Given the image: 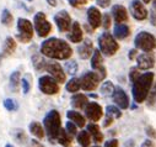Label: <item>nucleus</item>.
I'll return each instance as SVG.
<instances>
[{
  "label": "nucleus",
  "instance_id": "29",
  "mask_svg": "<svg viewBox=\"0 0 156 147\" xmlns=\"http://www.w3.org/2000/svg\"><path fill=\"white\" fill-rule=\"evenodd\" d=\"M81 88V83L79 78H71L68 83H66V90L69 93H76Z\"/></svg>",
  "mask_w": 156,
  "mask_h": 147
},
{
  "label": "nucleus",
  "instance_id": "2",
  "mask_svg": "<svg viewBox=\"0 0 156 147\" xmlns=\"http://www.w3.org/2000/svg\"><path fill=\"white\" fill-rule=\"evenodd\" d=\"M154 83V73L152 72H146L144 74H140L139 78L133 83L132 88V94L134 98V101L136 104L144 103L150 93V89Z\"/></svg>",
  "mask_w": 156,
  "mask_h": 147
},
{
  "label": "nucleus",
  "instance_id": "38",
  "mask_svg": "<svg viewBox=\"0 0 156 147\" xmlns=\"http://www.w3.org/2000/svg\"><path fill=\"white\" fill-rule=\"evenodd\" d=\"M66 131L71 135V136H74V135H76L77 134V130H76V125L70 120V121H68L66 123Z\"/></svg>",
  "mask_w": 156,
  "mask_h": 147
},
{
  "label": "nucleus",
  "instance_id": "43",
  "mask_svg": "<svg viewBox=\"0 0 156 147\" xmlns=\"http://www.w3.org/2000/svg\"><path fill=\"white\" fill-rule=\"evenodd\" d=\"M150 24L152 26H156V8H152L150 13Z\"/></svg>",
  "mask_w": 156,
  "mask_h": 147
},
{
  "label": "nucleus",
  "instance_id": "33",
  "mask_svg": "<svg viewBox=\"0 0 156 147\" xmlns=\"http://www.w3.org/2000/svg\"><path fill=\"white\" fill-rule=\"evenodd\" d=\"M12 20H14V17H12L11 13L8 9H4L3 13H2V24L5 25V26H11Z\"/></svg>",
  "mask_w": 156,
  "mask_h": 147
},
{
  "label": "nucleus",
  "instance_id": "21",
  "mask_svg": "<svg viewBox=\"0 0 156 147\" xmlns=\"http://www.w3.org/2000/svg\"><path fill=\"white\" fill-rule=\"evenodd\" d=\"M130 35V28L126 24H115L114 26V37L118 40H124Z\"/></svg>",
  "mask_w": 156,
  "mask_h": 147
},
{
  "label": "nucleus",
  "instance_id": "28",
  "mask_svg": "<svg viewBox=\"0 0 156 147\" xmlns=\"http://www.w3.org/2000/svg\"><path fill=\"white\" fill-rule=\"evenodd\" d=\"M77 142L81 147H90L91 143V136L87 131H81L77 134Z\"/></svg>",
  "mask_w": 156,
  "mask_h": 147
},
{
  "label": "nucleus",
  "instance_id": "4",
  "mask_svg": "<svg viewBox=\"0 0 156 147\" xmlns=\"http://www.w3.org/2000/svg\"><path fill=\"white\" fill-rule=\"evenodd\" d=\"M98 50L106 57H112L117 53L119 48V45L114 40V37L109 32H103L98 37Z\"/></svg>",
  "mask_w": 156,
  "mask_h": 147
},
{
  "label": "nucleus",
  "instance_id": "39",
  "mask_svg": "<svg viewBox=\"0 0 156 147\" xmlns=\"http://www.w3.org/2000/svg\"><path fill=\"white\" fill-rule=\"evenodd\" d=\"M140 76V73H139V69L138 68H132L130 69V73H129V78H130V82L134 83Z\"/></svg>",
  "mask_w": 156,
  "mask_h": 147
},
{
  "label": "nucleus",
  "instance_id": "19",
  "mask_svg": "<svg viewBox=\"0 0 156 147\" xmlns=\"http://www.w3.org/2000/svg\"><path fill=\"white\" fill-rule=\"evenodd\" d=\"M83 43L77 47V55L81 59H87L92 56V52H94V45H92V41L86 39L84 41H81Z\"/></svg>",
  "mask_w": 156,
  "mask_h": 147
},
{
  "label": "nucleus",
  "instance_id": "11",
  "mask_svg": "<svg viewBox=\"0 0 156 147\" xmlns=\"http://www.w3.org/2000/svg\"><path fill=\"white\" fill-rule=\"evenodd\" d=\"M85 110V116L92 121V123H97L101 120L102 115H103V110L101 107L100 104L95 103V101H91V103H87L84 107Z\"/></svg>",
  "mask_w": 156,
  "mask_h": 147
},
{
  "label": "nucleus",
  "instance_id": "12",
  "mask_svg": "<svg viewBox=\"0 0 156 147\" xmlns=\"http://www.w3.org/2000/svg\"><path fill=\"white\" fill-rule=\"evenodd\" d=\"M54 21L60 32H68L71 27V17L68 14V11H65V10L57 13L54 16Z\"/></svg>",
  "mask_w": 156,
  "mask_h": 147
},
{
  "label": "nucleus",
  "instance_id": "32",
  "mask_svg": "<svg viewBox=\"0 0 156 147\" xmlns=\"http://www.w3.org/2000/svg\"><path fill=\"white\" fill-rule=\"evenodd\" d=\"M113 89H114L113 83L109 82V81H106V82H103V84L101 85L100 92H101V94H102L103 96H112Z\"/></svg>",
  "mask_w": 156,
  "mask_h": 147
},
{
  "label": "nucleus",
  "instance_id": "18",
  "mask_svg": "<svg viewBox=\"0 0 156 147\" xmlns=\"http://www.w3.org/2000/svg\"><path fill=\"white\" fill-rule=\"evenodd\" d=\"M70 32L68 33V39L69 41L74 42V43H79L83 41L84 39V33H83V30H81V26L79 22H73L71 24V27L69 30Z\"/></svg>",
  "mask_w": 156,
  "mask_h": 147
},
{
  "label": "nucleus",
  "instance_id": "17",
  "mask_svg": "<svg viewBox=\"0 0 156 147\" xmlns=\"http://www.w3.org/2000/svg\"><path fill=\"white\" fill-rule=\"evenodd\" d=\"M87 22H89V25L91 26L92 30H96L102 25V15H101V11L97 8H95V6L89 8V10H87Z\"/></svg>",
  "mask_w": 156,
  "mask_h": 147
},
{
  "label": "nucleus",
  "instance_id": "8",
  "mask_svg": "<svg viewBox=\"0 0 156 147\" xmlns=\"http://www.w3.org/2000/svg\"><path fill=\"white\" fill-rule=\"evenodd\" d=\"M40 89L42 93L47 94V95H54L59 92V85H58V82L51 77V76H43L40 78Z\"/></svg>",
  "mask_w": 156,
  "mask_h": 147
},
{
  "label": "nucleus",
  "instance_id": "40",
  "mask_svg": "<svg viewBox=\"0 0 156 147\" xmlns=\"http://www.w3.org/2000/svg\"><path fill=\"white\" fill-rule=\"evenodd\" d=\"M102 26H103L105 30H108L111 27V17H109L108 14H105L102 16Z\"/></svg>",
  "mask_w": 156,
  "mask_h": 147
},
{
  "label": "nucleus",
  "instance_id": "48",
  "mask_svg": "<svg viewBox=\"0 0 156 147\" xmlns=\"http://www.w3.org/2000/svg\"><path fill=\"white\" fill-rule=\"evenodd\" d=\"M136 52H138V50H136V48H134V50H130V53H129V58H130V59H133V58L136 56Z\"/></svg>",
  "mask_w": 156,
  "mask_h": 147
},
{
  "label": "nucleus",
  "instance_id": "50",
  "mask_svg": "<svg viewBox=\"0 0 156 147\" xmlns=\"http://www.w3.org/2000/svg\"><path fill=\"white\" fill-rule=\"evenodd\" d=\"M152 4H154V8H156V0H154V3H152Z\"/></svg>",
  "mask_w": 156,
  "mask_h": 147
},
{
  "label": "nucleus",
  "instance_id": "23",
  "mask_svg": "<svg viewBox=\"0 0 156 147\" xmlns=\"http://www.w3.org/2000/svg\"><path fill=\"white\" fill-rule=\"evenodd\" d=\"M66 116L69 120H71L76 126L79 127H84L85 126V118L77 111H74V110H69V111L66 113Z\"/></svg>",
  "mask_w": 156,
  "mask_h": 147
},
{
  "label": "nucleus",
  "instance_id": "9",
  "mask_svg": "<svg viewBox=\"0 0 156 147\" xmlns=\"http://www.w3.org/2000/svg\"><path fill=\"white\" fill-rule=\"evenodd\" d=\"M91 67L92 69L96 70V73L100 77V81H103L107 76V72H106V68L103 67V57H102V53L100 50H94L92 52V58H91Z\"/></svg>",
  "mask_w": 156,
  "mask_h": 147
},
{
  "label": "nucleus",
  "instance_id": "15",
  "mask_svg": "<svg viewBox=\"0 0 156 147\" xmlns=\"http://www.w3.org/2000/svg\"><path fill=\"white\" fill-rule=\"evenodd\" d=\"M130 11L135 20L143 21L147 17V10L144 6V3L141 0H132L130 3Z\"/></svg>",
  "mask_w": 156,
  "mask_h": 147
},
{
  "label": "nucleus",
  "instance_id": "55",
  "mask_svg": "<svg viewBox=\"0 0 156 147\" xmlns=\"http://www.w3.org/2000/svg\"><path fill=\"white\" fill-rule=\"evenodd\" d=\"M155 100H156V99H155Z\"/></svg>",
  "mask_w": 156,
  "mask_h": 147
},
{
  "label": "nucleus",
  "instance_id": "46",
  "mask_svg": "<svg viewBox=\"0 0 156 147\" xmlns=\"http://www.w3.org/2000/svg\"><path fill=\"white\" fill-rule=\"evenodd\" d=\"M146 134H147L150 137H156V132H155V130H154L151 126H149V127L146 129Z\"/></svg>",
  "mask_w": 156,
  "mask_h": 147
},
{
  "label": "nucleus",
  "instance_id": "31",
  "mask_svg": "<svg viewBox=\"0 0 156 147\" xmlns=\"http://www.w3.org/2000/svg\"><path fill=\"white\" fill-rule=\"evenodd\" d=\"M106 115L111 116L112 119H119L122 116V111L119 110V107H117L114 105H108L106 107Z\"/></svg>",
  "mask_w": 156,
  "mask_h": 147
},
{
  "label": "nucleus",
  "instance_id": "47",
  "mask_svg": "<svg viewBox=\"0 0 156 147\" xmlns=\"http://www.w3.org/2000/svg\"><path fill=\"white\" fill-rule=\"evenodd\" d=\"M47 3H48L51 6H57L58 3H59V0H47Z\"/></svg>",
  "mask_w": 156,
  "mask_h": 147
},
{
  "label": "nucleus",
  "instance_id": "36",
  "mask_svg": "<svg viewBox=\"0 0 156 147\" xmlns=\"http://www.w3.org/2000/svg\"><path fill=\"white\" fill-rule=\"evenodd\" d=\"M4 106L9 110V111H14V110L17 109V105H16V103H15L12 99H5V101H4Z\"/></svg>",
  "mask_w": 156,
  "mask_h": 147
},
{
  "label": "nucleus",
  "instance_id": "16",
  "mask_svg": "<svg viewBox=\"0 0 156 147\" xmlns=\"http://www.w3.org/2000/svg\"><path fill=\"white\" fill-rule=\"evenodd\" d=\"M46 70L51 74V77H53L58 83H65L66 76L65 72L62 68V66L59 63H48L46 66Z\"/></svg>",
  "mask_w": 156,
  "mask_h": 147
},
{
  "label": "nucleus",
  "instance_id": "10",
  "mask_svg": "<svg viewBox=\"0 0 156 147\" xmlns=\"http://www.w3.org/2000/svg\"><path fill=\"white\" fill-rule=\"evenodd\" d=\"M80 83H81V88L84 90L91 92V90H95L98 87L100 77H98V74L96 72H86L85 74L81 77Z\"/></svg>",
  "mask_w": 156,
  "mask_h": 147
},
{
  "label": "nucleus",
  "instance_id": "41",
  "mask_svg": "<svg viewBox=\"0 0 156 147\" xmlns=\"http://www.w3.org/2000/svg\"><path fill=\"white\" fill-rule=\"evenodd\" d=\"M96 4L100 6V8H108L111 5V0H96Z\"/></svg>",
  "mask_w": 156,
  "mask_h": 147
},
{
  "label": "nucleus",
  "instance_id": "7",
  "mask_svg": "<svg viewBox=\"0 0 156 147\" xmlns=\"http://www.w3.org/2000/svg\"><path fill=\"white\" fill-rule=\"evenodd\" d=\"M34 28L36 32L38 33L40 37H46V36L49 35V32L52 31V25L51 22H48L46 15L43 13H37L34 15Z\"/></svg>",
  "mask_w": 156,
  "mask_h": 147
},
{
  "label": "nucleus",
  "instance_id": "13",
  "mask_svg": "<svg viewBox=\"0 0 156 147\" xmlns=\"http://www.w3.org/2000/svg\"><path fill=\"white\" fill-rule=\"evenodd\" d=\"M112 99H113L114 104L121 109H128L129 107L128 95L121 87H114L113 93H112Z\"/></svg>",
  "mask_w": 156,
  "mask_h": 147
},
{
  "label": "nucleus",
  "instance_id": "3",
  "mask_svg": "<svg viewBox=\"0 0 156 147\" xmlns=\"http://www.w3.org/2000/svg\"><path fill=\"white\" fill-rule=\"evenodd\" d=\"M43 124H44V129H46V132L48 135V138L53 142L55 138H57V135L59 132V130L62 129L60 125H62V120H60V115L57 110H51V111L46 115L44 120H43Z\"/></svg>",
  "mask_w": 156,
  "mask_h": 147
},
{
  "label": "nucleus",
  "instance_id": "14",
  "mask_svg": "<svg viewBox=\"0 0 156 147\" xmlns=\"http://www.w3.org/2000/svg\"><path fill=\"white\" fill-rule=\"evenodd\" d=\"M155 66V56L150 52H144L136 57V68L139 70H147Z\"/></svg>",
  "mask_w": 156,
  "mask_h": 147
},
{
  "label": "nucleus",
  "instance_id": "54",
  "mask_svg": "<svg viewBox=\"0 0 156 147\" xmlns=\"http://www.w3.org/2000/svg\"><path fill=\"white\" fill-rule=\"evenodd\" d=\"M28 2H32V0H28Z\"/></svg>",
  "mask_w": 156,
  "mask_h": 147
},
{
  "label": "nucleus",
  "instance_id": "24",
  "mask_svg": "<svg viewBox=\"0 0 156 147\" xmlns=\"http://www.w3.org/2000/svg\"><path fill=\"white\" fill-rule=\"evenodd\" d=\"M55 140H57L62 146H64V147H69V146L71 145V141H73L71 135H70L68 131H65L64 129H60V130H59V132H58Z\"/></svg>",
  "mask_w": 156,
  "mask_h": 147
},
{
  "label": "nucleus",
  "instance_id": "5",
  "mask_svg": "<svg viewBox=\"0 0 156 147\" xmlns=\"http://www.w3.org/2000/svg\"><path fill=\"white\" fill-rule=\"evenodd\" d=\"M134 45L136 50H141L144 52H151L156 48V37L150 32L141 31L135 36Z\"/></svg>",
  "mask_w": 156,
  "mask_h": 147
},
{
  "label": "nucleus",
  "instance_id": "6",
  "mask_svg": "<svg viewBox=\"0 0 156 147\" xmlns=\"http://www.w3.org/2000/svg\"><path fill=\"white\" fill-rule=\"evenodd\" d=\"M17 28H19V35L17 40L27 43L32 40L33 37V26L27 19H19L17 20Z\"/></svg>",
  "mask_w": 156,
  "mask_h": 147
},
{
  "label": "nucleus",
  "instance_id": "1",
  "mask_svg": "<svg viewBox=\"0 0 156 147\" xmlns=\"http://www.w3.org/2000/svg\"><path fill=\"white\" fill-rule=\"evenodd\" d=\"M41 53L53 59H68L73 55V50L68 42L60 39H48L41 46Z\"/></svg>",
  "mask_w": 156,
  "mask_h": 147
},
{
  "label": "nucleus",
  "instance_id": "52",
  "mask_svg": "<svg viewBox=\"0 0 156 147\" xmlns=\"http://www.w3.org/2000/svg\"><path fill=\"white\" fill-rule=\"evenodd\" d=\"M2 58H3V56H2V55H0V63H2Z\"/></svg>",
  "mask_w": 156,
  "mask_h": 147
},
{
  "label": "nucleus",
  "instance_id": "49",
  "mask_svg": "<svg viewBox=\"0 0 156 147\" xmlns=\"http://www.w3.org/2000/svg\"><path fill=\"white\" fill-rule=\"evenodd\" d=\"M141 2H143L144 4H149V3L151 2V0H141Z\"/></svg>",
  "mask_w": 156,
  "mask_h": 147
},
{
  "label": "nucleus",
  "instance_id": "37",
  "mask_svg": "<svg viewBox=\"0 0 156 147\" xmlns=\"http://www.w3.org/2000/svg\"><path fill=\"white\" fill-rule=\"evenodd\" d=\"M28 78H30V76L25 77V78L21 81V84H22V90H23V93H25V94H27V93L30 92V89H31V83H30Z\"/></svg>",
  "mask_w": 156,
  "mask_h": 147
},
{
  "label": "nucleus",
  "instance_id": "34",
  "mask_svg": "<svg viewBox=\"0 0 156 147\" xmlns=\"http://www.w3.org/2000/svg\"><path fill=\"white\" fill-rule=\"evenodd\" d=\"M20 72H14L10 76V85L14 90H17L19 85H20Z\"/></svg>",
  "mask_w": 156,
  "mask_h": 147
},
{
  "label": "nucleus",
  "instance_id": "51",
  "mask_svg": "<svg viewBox=\"0 0 156 147\" xmlns=\"http://www.w3.org/2000/svg\"><path fill=\"white\" fill-rule=\"evenodd\" d=\"M5 147H14V146H12V145H6Z\"/></svg>",
  "mask_w": 156,
  "mask_h": 147
},
{
  "label": "nucleus",
  "instance_id": "53",
  "mask_svg": "<svg viewBox=\"0 0 156 147\" xmlns=\"http://www.w3.org/2000/svg\"><path fill=\"white\" fill-rule=\"evenodd\" d=\"M94 147H100V146H94Z\"/></svg>",
  "mask_w": 156,
  "mask_h": 147
},
{
  "label": "nucleus",
  "instance_id": "35",
  "mask_svg": "<svg viewBox=\"0 0 156 147\" xmlns=\"http://www.w3.org/2000/svg\"><path fill=\"white\" fill-rule=\"evenodd\" d=\"M77 63L75 62V61H69V62H66L65 63V70L69 73V74H71V76H74L75 73L77 72Z\"/></svg>",
  "mask_w": 156,
  "mask_h": 147
},
{
  "label": "nucleus",
  "instance_id": "26",
  "mask_svg": "<svg viewBox=\"0 0 156 147\" xmlns=\"http://www.w3.org/2000/svg\"><path fill=\"white\" fill-rule=\"evenodd\" d=\"M30 131H31V134L33 136H36L38 138H43L44 137V129L42 127V125L40 123H36V121L31 123L30 124Z\"/></svg>",
  "mask_w": 156,
  "mask_h": 147
},
{
  "label": "nucleus",
  "instance_id": "42",
  "mask_svg": "<svg viewBox=\"0 0 156 147\" xmlns=\"http://www.w3.org/2000/svg\"><path fill=\"white\" fill-rule=\"evenodd\" d=\"M68 2L70 3L71 6H80V5L86 4L87 0H68Z\"/></svg>",
  "mask_w": 156,
  "mask_h": 147
},
{
  "label": "nucleus",
  "instance_id": "25",
  "mask_svg": "<svg viewBox=\"0 0 156 147\" xmlns=\"http://www.w3.org/2000/svg\"><path fill=\"white\" fill-rule=\"evenodd\" d=\"M87 103H89L87 101V96L84 95V94H75L71 98V105L75 109H84Z\"/></svg>",
  "mask_w": 156,
  "mask_h": 147
},
{
  "label": "nucleus",
  "instance_id": "27",
  "mask_svg": "<svg viewBox=\"0 0 156 147\" xmlns=\"http://www.w3.org/2000/svg\"><path fill=\"white\" fill-rule=\"evenodd\" d=\"M16 50V42L12 37H8L4 42V46H3V52L5 56H10L11 53H14V51Z\"/></svg>",
  "mask_w": 156,
  "mask_h": 147
},
{
  "label": "nucleus",
  "instance_id": "30",
  "mask_svg": "<svg viewBox=\"0 0 156 147\" xmlns=\"http://www.w3.org/2000/svg\"><path fill=\"white\" fill-rule=\"evenodd\" d=\"M32 62H33V67L37 69V70H42V69H46V59L41 56V55H36L32 57Z\"/></svg>",
  "mask_w": 156,
  "mask_h": 147
},
{
  "label": "nucleus",
  "instance_id": "22",
  "mask_svg": "<svg viewBox=\"0 0 156 147\" xmlns=\"http://www.w3.org/2000/svg\"><path fill=\"white\" fill-rule=\"evenodd\" d=\"M87 132L90 134V136L95 140V142L100 143L103 141V135L102 132L100 131V126L96 124V123H92V124H89L87 125Z\"/></svg>",
  "mask_w": 156,
  "mask_h": 147
},
{
  "label": "nucleus",
  "instance_id": "45",
  "mask_svg": "<svg viewBox=\"0 0 156 147\" xmlns=\"http://www.w3.org/2000/svg\"><path fill=\"white\" fill-rule=\"evenodd\" d=\"M141 147H155V145H154V142L151 140H145L141 143Z\"/></svg>",
  "mask_w": 156,
  "mask_h": 147
},
{
  "label": "nucleus",
  "instance_id": "44",
  "mask_svg": "<svg viewBox=\"0 0 156 147\" xmlns=\"http://www.w3.org/2000/svg\"><path fill=\"white\" fill-rule=\"evenodd\" d=\"M105 147H119V145L117 140H109L105 142Z\"/></svg>",
  "mask_w": 156,
  "mask_h": 147
},
{
  "label": "nucleus",
  "instance_id": "20",
  "mask_svg": "<svg viewBox=\"0 0 156 147\" xmlns=\"http://www.w3.org/2000/svg\"><path fill=\"white\" fill-rule=\"evenodd\" d=\"M112 16L115 21V24H123L128 20V13L127 9L123 5H114L112 8Z\"/></svg>",
  "mask_w": 156,
  "mask_h": 147
}]
</instances>
